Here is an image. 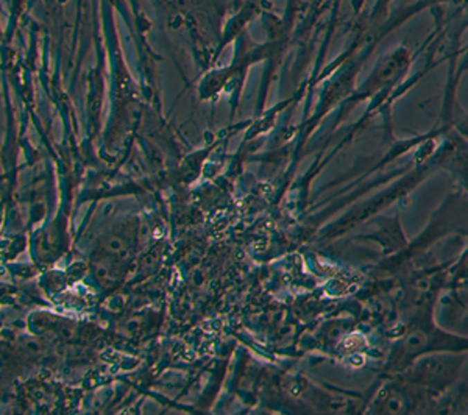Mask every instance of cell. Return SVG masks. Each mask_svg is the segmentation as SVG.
Wrapping results in <instances>:
<instances>
[{
  "label": "cell",
  "instance_id": "cell-5",
  "mask_svg": "<svg viewBox=\"0 0 468 415\" xmlns=\"http://www.w3.org/2000/svg\"><path fill=\"white\" fill-rule=\"evenodd\" d=\"M451 130H454L456 133L462 136L467 142H468V114L467 111H460L458 109L453 114V123H451Z\"/></svg>",
  "mask_w": 468,
  "mask_h": 415
},
{
  "label": "cell",
  "instance_id": "cell-4",
  "mask_svg": "<svg viewBox=\"0 0 468 415\" xmlns=\"http://www.w3.org/2000/svg\"><path fill=\"white\" fill-rule=\"evenodd\" d=\"M447 281L451 286H464V284H468V247L456 258L454 264L448 269Z\"/></svg>",
  "mask_w": 468,
  "mask_h": 415
},
{
  "label": "cell",
  "instance_id": "cell-2",
  "mask_svg": "<svg viewBox=\"0 0 468 415\" xmlns=\"http://www.w3.org/2000/svg\"><path fill=\"white\" fill-rule=\"evenodd\" d=\"M465 356L467 353H434L417 359L393 376L437 398L458 381Z\"/></svg>",
  "mask_w": 468,
  "mask_h": 415
},
{
  "label": "cell",
  "instance_id": "cell-1",
  "mask_svg": "<svg viewBox=\"0 0 468 415\" xmlns=\"http://www.w3.org/2000/svg\"><path fill=\"white\" fill-rule=\"evenodd\" d=\"M414 315L406 325L404 333L392 345L384 365V373L393 376L417 359L434 353H467L468 337L449 333L434 320L437 290H426L418 295Z\"/></svg>",
  "mask_w": 468,
  "mask_h": 415
},
{
  "label": "cell",
  "instance_id": "cell-3",
  "mask_svg": "<svg viewBox=\"0 0 468 415\" xmlns=\"http://www.w3.org/2000/svg\"><path fill=\"white\" fill-rule=\"evenodd\" d=\"M439 167L454 178L456 184L468 198V142L451 130L447 142L437 152Z\"/></svg>",
  "mask_w": 468,
  "mask_h": 415
},
{
  "label": "cell",
  "instance_id": "cell-6",
  "mask_svg": "<svg viewBox=\"0 0 468 415\" xmlns=\"http://www.w3.org/2000/svg\"><path fill=\"white\" fill-rule=\"evenodd\" d=\"M468 67V48H467V53H465V58L464 61H462V64H460V69H459V73L464 72L465 69Z\"/></svg>",
  "mask_w": 468,
  "mask_h": 415
},
{
  "label": "cell",
  "instance_id": "cell-7",
  "mask_svg": "<svg viewBox=\"0 0 468 415\" xmlns=\"http://www.w3.org/2000/svg\"><path fill=\"white\" fill-rule=\"evenodd\" d=\"M467 114H468V111H467Z\"/></svg>",
  "mask_w": 468,
  "mask_h": 415
}]
</instances>
